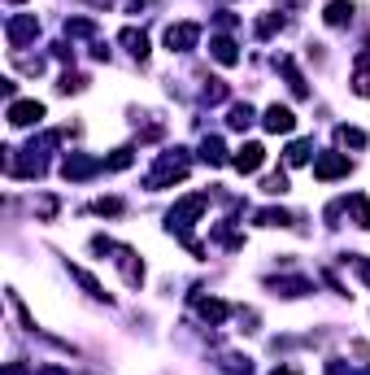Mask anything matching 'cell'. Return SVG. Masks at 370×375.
<instances>
[{"label": "cell", "instance_id": "cell-5", "mask_svg": "<svg viewBox=\"0 0 370 375\" xmlns=\"http://www.w3.org/2000/svg\"><path fill=\"white\" fill-rule=\"evenodd\" d=\"M235 170L240 174H253V170H261V161H266V148L261 144H244V148H235Z\"/></svg>", "mask_w": 370, "mask_h": 375}, {"label": "cell", "instance_id": "cell-25", "mask_svg": "<svg viewBox=\"0 0 370 375\" xmlns=\"http://www.w3.org/2000/svg\"><path fill=\"white\" fill-rule=\"evenodd\" d=\"M14 5H18V0H14Z\"/></svg>", "mask_w": 370, "mask_h": 375}, {"label": "cell", "instance_id": "cell-2", "mask_svg": "<svg viewBox=\"0 0 370 375\" xmlns=\"http://www.w3.org/2000/svg\"><path fill=\"white\" fill-rule=\"evenodd\" d=\"M196 40H200V27H196V22H179V27H166V49H170V53H187Z\"/></svg>", "mask_w": 370, "mask_h": 375}, {"label": "cell", "instance_id": "cell-9", "mask_svg": "<svg viewBox=\"0 0 370 375\" xmlns=\"http://www.w3.org/2000/svg\"><path fill=\"white\" fill-rule=\"evenodd\" d=\"M349 18H353V0H331V5H327V22H331V27H344Z\"/></svg>", "mask_w": 370, "mask_h": 375}, {"label": "cell", "instance_id": "cell-7", "mask_svg": "<svg viewBox=\"0 0 370 375\" xmlns=\"http://www.w3.org/2000/svg\"><path fill=\"white\" fill-rule=\"evenodd\" d=\"M261 122H266V131H274V135H288L292 131V127H296V118H292V109H283V105H270V109H266V118H261Z\"/></svg>", "mask_w": 370, "mask_h": 375}, {"label": "cell", "instance_id": "cell-22", "mask_svg": "<svg viewBox=\"0 0 370 375\" xmlns=\"http://www.w3.org/2000/svg\"><path fill=\"white\" fill-rule=\"evenodd\" d=\"M349 262L357 266V275H362V279H366V284H370V262H366V257H357V253H353V257H349Z\"/></svg>", "mask_w": 370, "mask_h": 375}, {"label": "cell", "instance_id": "cell-23", "mask_svg": "<svg viewBox=\"0 0 370 375\" xmlns=\"http://www.w3.org/2000/svg\"><path fill=\"white\" fill-rule=\"evenodd\" d=\"M270 375H296V371H292V367H274Z\"/></svg>", "mask_w": 370, "mask_h": 375}, {"label": "cell", "instance_id": "cell-24", "mask_svg": "<svg viewBox=\"0 0 370 375\" xmlns=\"http://www.w3.org/2000/svg\"><path fill=\"white\" fill-rule=\"evenodd\" d=\"M92 5H114V0H92Z\"/></svg>", "mask_w": 370, "mask_h": 375}, {"label": "cell", "instance_id": "cell-21", "mask_svg": "<svg viewBox=\"0 0 370 375\" xmlns=\"http://www.w3.org/2000/svg\"><path fill=\"white\" fill-rule=\"evenodd\" d=\"M96 27H92L88 18H75V22H66V35H92Z\"/></svg>", "mask_w": 370, "mask_h": 375}, {"label": "cell", "instance_id": "cell-16", "mask_svg": "<svg viewBox=\"0 0 370 375\" xmlns=\"http://www.w3.org/2000/svg\"><path fill=\"white\" fill-rule=\"evenodd\" d=\"M336 135H340V144H349V148H362V144H366V135L357 131V127H340Z\"/></svg>", "mask_w": 370, "mask_h": 375}, {"label": "cell", "instance_id": "cell-6", "mask_svg": "<svg viewBox=\"0 0 370 375\" xmlns=\"http://www.w3.org/2000/svg\"><path fill=\"white\" fill-rule=\"evenodd\" d=\"M35 35H40V22H35V18H14V22H9V49L18 53L27 40H35Z\"/></svg>", "mask_w": 370, "mask_h": 375}, {"label": "cell", "instance_id": "cell-19", "mask_svg": "<svg viewBox=\"0 0 370 375\" xmlns=\"http://www.w3.org/2000/svg\"><path fill=\"white\" fill-rule=\"evenodd\" d=\"M266 192H270V196H279V192H288V174H283V170H274V174H270V179H266Z\"/></svg>", "mask_w": 370, "mask_h": 375}, {"label": "cell", "instance_id": "cell-12", "mask_svg": "<svg viewBox=\"0 0 370 375\" xmlns=\"http://www.w3.org/2000/svg\"><path fill=\"white\" fill-rule=\"evenodd\" d=\"M344 205H349V209H353V218H357V227H370V201H366V196H362V192H353V196H349V201H344Z\"/></svg>", "mask_w": 370, "mask_h": 375}, {"label": "cell", "instance_id": "cell-3", "mask_svg": "<svg viewBox=\"0 0 370 375\" xmlns=\"http://www.w3.org/2000/svg\"><path fill=\"white\" fill-rule=\"evenodd\" d=\"M44 118V105L40 101H9V122L14 127H31Z\"/></svg>", "mask_w": 370, "mask_h": 375}, {"label": "cell", "instance_id": "cell-11", "mask_svg": "<svg viewBox=\"0 0 370 375\" xmlns=\"http://www.w3.org/2000/svg\"><path fill=\"white\" fill-rule=\"evenodd\" d=\"M196 306H200V319H209V323L226 319V301H218V297H205V301H196Z\"/></svg>", "mask_w": 370, "mask_h": 375}, {"label": "cell", "instance_id": "cell-14", "mask_svg": "<svg viewBox=\"0 0 370 375\" xmlns=\"http://www.w3.org/2000/svg\"><path fill=\"white\" fill-rule=\"evenodd\" d=\"M200 157H205L209 166H218V161L226 157V153H222V140H218V135H213V140H205V144H200Z\"/></svg>", "mask_w": 370, "mask_h": 375}, {"label": "cell", "instance_id": "cell-20", "mask_svg": "<svg viewBox=\"0 0 370 375\" xmlns=\"http://www.w3.org/2000/svg\"><path fill=\"white\" fill-rule=\"evenodd\" d=\"M92 209H96V214H122V201H118V196H101Z\"/></svg>", "mask_w": 370, "mask_h": 375}, {"label": "cell", "instance_id": "cell-13", "mask_svg": "<svg viewBox=\"0 0 370 375\" xmlns=\"http://www.w3.org/2000/svg\"><path fill=\"white\" fill-rule=\"evenodd\" d=\"M257 222H261V227H288L292 214H288V209H261Z\"/></svg>", "mask_w": 370, "mask_h": 375}, {"label": "cell", "instance_id": "cell-15", "mask_svg": "<svg viewBox=\"0 0 370 375\" xmlns=\"http://www.w3.org/2000/svg\"><path fill=\"white\" fill-rule=\"evenodd\" d=\"M226 122H231L235 131H244V127L253 122V109H248V105H231V118H226Z\"/></svg>", "mask_w": 370, "mask_h": 375}, {"label": "cell", "instance_id": "cell-17", "mask_svg": "<svg viewBox=\"0 0 370 375\" xmlns=\"http://www.w3.org/2000/svg\"><path fill=\"white\" fill-rule=\"evenodd\" d=\"M305 161H309V144H305V140H296V144L288 148V166H305Z\"/></svg>", "mask_w": 370, "mask_h": 375}, {"label": "cell", "instance_id": "cell-10", "mask_svg": "<svg viewBox=\"0 0 370 375\" xmlns=\"http://www.w3.org/2000/svg\"><path fill=\"white\" fill-rule=\"evenodd\" d=\"M209 49H213V57H218L222 66H235V62H240V53H235V44L226 40V35H218V40H213Z\"/></svg>", "mask_w": 370, "mask_h": 375}, {"label": "cell", "instance_id": "cell-18", "mask_svg": "<svg viewBox=\"0 0 370 375\" xmlns=\"http://www.w3.org/2000/svg\"><path fill=\"white\" fill-rule=\"evenodd\" d=\"M131 153H135V148H118V153L105 161V170H127L131 166Z\"/></svg>", "mask_w": 370, "mask_h": 375}, {"label": "cell", "instance_id": "cell-1", "mask_svg": "<svg viewBox=\"0 0 370 375\" xmlns=\"http://www.w3.org/2000/svg\"><path fill=\"white\" fill-rule=\"evenodd\" d=\"M105 170V161L101 157H83V153H70L62 161V174L66 179H92V174H101Z\"/></svg>", "mask_w": 370, "mask_h": 375}, {"label": "cell", "instance_id": "cell-8", "mask_svg": "<svg viewBox=\"0 0 370 375\" xmlns=\"http://www.w3.org/2000/svg\"><path fill=\"white\" fill-rule=\"evenodd\" d=\"M118 40H122V44H127V53H131V57H140V62H144V57H148V35H144V31H135V27H127L122 35H118Z\"/></svg>", "mask_w": 370, "mask_h": 375}, {"label": "cell", "instance_id": "cell-4", "mask_svg": "<svg viewBox=\"0 0 370 375\" xmlns=\"http://www.w3.org/2000/svg\"><path fill=\"white\" fill-rule=\"evenodd\" d=\"M340 174H349V157L344 153H322L314 161V179H340Z\"/></svg>", "mask_w": 370, "mask_h": 375}]
</instances>
